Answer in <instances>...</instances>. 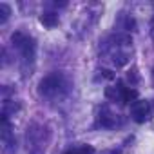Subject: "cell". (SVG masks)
Instances as JSON below:
<instances>
[{
    "mask_svg": "<svg viewBox=\"0 0 154 154\" xmlns=\"http://www.w3.org/2000/svg\"><path fill=\"white\" fill-rule=\"evenodd\" d=\"M132 118H134V122H138V123H143L145 120H147V112H149V103L147 102H138V103H134L132 105Z\"/></svg>",
    "mask_w": 154,
    "mask_h": 154,
    "instance_id": "cell-1",
    "label": "cell"
},
{
    "mask_svg": "<svg viewBox=\"0 0 154 154\" xmlns=\"http://www.w3.org/2000/svg\"><path fill=\"white\" fill-rule=\"evenodd\" d=\"M58 84H60L58 76H56V74H51V76H47V78H44V80L40 82V91L45 93V94H49V93H53V91L58 87Z\"/></svg>",
    "mask_w": 154,
    "mask_h": 154,
    "instance_id": "cell-2",
    "label": "cell"
},
{
    "mask_svg": "<svg viewBox=\"0 0 154 154\" xmlns=\"http://www.w3.org/2000/svg\"><path fill=\"white\" fill-rule=\"evenodd\" d=\"M40 24H44L45 27H54V26H58V17L53 13H45L40 17Z\"/></svg>",
    "mask_w": 154,
    "mask_h": 154,
    "instance_id": "cell-3",
    "label": "cell"
},
{
    "mask_svg": "<svg viewBox=\"0 0 154 154\" xmlns=\"http://www.w3.org/2000/svg\"><path fill=\"white\" fill-rule=\"evenodd\" d=\"M20 49H22L24 56L31 60V58H33V54H35V40H27V38H26V42L22 44V47H20Z\"/></svg>",
    "mask_w": 154,
    "mask_h": 154,
    "instance_id": "cell-4",
    "label": "cell"
},
{
    "mask_svg": "<svg viewBox=\"0 0 154 154\" xmlns=\"http://www.w3.org/2000/svg\"><path fill=\"white\" fill-rule=\"evenodd\" d=\"M122 94H123V103H131L134 98H138V91L134 89H123Z\"/></svg>",
    "mask_w": 154,
    "mask_h": 154,
    "instance_id": "cell-5",
    "label": "cell"
},
{
    "mask_svg": "<svg viewBox=\"0 0 154 154\" xmlns=\"http://www.w3.org/2000/svg\"><path fill=\"white\" fill-rule=\"evenodd\" d=\"M11 40H13L18 47H22V44L26 42V38H24V35H22V33H15V35L11 36Z\"/></svg>",
    "mask_w": 154,
    "mask_h": 154,
    "instance_id": "cell-6",
    "label": "cell"
},
{
    "mask_svg": "<svg viewBox=\"0 0 154 154\" xmlns=\"http://www.w3.org/2000/svg\"><path fill=\"white\" fill-rule=\"evenodd\" d=\"M0 11H2V22L9 17V13H11V9H9V6L8 4H0Z\"/></svg>",
    "mask_w": 154,
    "mask_h": 154,
    "instance_id": "cell-7",
    "label": "cell"
},
{
    "mask_svg": "<svg viewBox=\"0 0 154 154\" xmlns=\"http://www.w3.org/2000/svg\"><path fill=\"white\" fill-rule=\"evenodd\" d=\"M78 152H80V154H93V152H94V149H93L91 145H84V147H80V149H78Z\"/></svg>",
    "mask_w": 154,
    "mask_h": 154,
    "instance_id": "cell-8",
    "label": "cell"
},
{
    "mask_svg": "<svg viewBox=\"0 0 154 154\" xmlns=\"http://www.w3.org/2000/svg\"><path fill=\"white\" fill-rule=\"evenodd\" d=\"M105 96H107V98H116V91L111 89V87H107V89H105Z\"/></svg>",
    "mask_w": 154,
    "mask_h": 154,
    "instance_id": "cell-9",
    "label": "cell"
},
{
    "mask_svg": "<svg viewBox=\"0 0 154 154\" xmlns=\"http://www.w3.org/2000/svg\"><path fill=\"white\" fill-rule=\"evenodd\" d=\"M102 72H103V76H105L107 80H112V78H114V72H112V71H109V69H103Z\"/></svg>",
    "mask_w": 154,
    "mask_h": 154,
    "instance_id": "cell-10",
    "label": "cell"
},
{
    "mask_svg": "<svg viewBox=\"0 0 154 154\" xmlns=\"http://www.w3.org/2000/svg\"><path fill=\"white\" fill-rule=\"evenodd\" d=\"M127 78H129V80H131L132 84H136V82H138V76H136V71H132V72H129V74H127Z\"/></svg>",
    "mask_w": 154,
    "mask_h": 154,
    "instance_id": "cell-11",
    "label": "cell"
},
{
    "mask_svg": "<svg viewBox=\"0 0 154 154\" xmlns=\"http://www.w3.org/2000/svg\"><path fill=\"white\" fill-rule=\"evenodd\" d=\"M134 27H136V22H134L132 18H129V20H127V29H131V31H136Z\"/></svg>",
    "mask_w": 154,
    "mask_h": 154,
    "instance_id": "cell-12",
    "label": "cell"
},
{
    "mask_svg": "<svg viewBox=\"0 0 154 154\" xmlns=\"http://www.w3.org/2000/svg\"><path fill=\"white\" fill-rule=\"evenodd\" d=\"M120 60H114V63L116 65H123V63H127V56H118Z\"/></svg>",
    "mask_w": 154,
    "mask_h": 154,
    "instance_id": "cell-13",
    "label": "cell"
},
{
    "mask_svg": "<svg viewBox=\"0 0 154 154\" xmlns=\"http://www.w3.org/2000/svg\"><path fill=\"white\" fill-rule=\"evenodd\" d=\"M67 154H80V152H78V149H74V150H69Z\"/></svg>",
    "mask_w": 154,
    "mask_h": 154,
    "instance_id": "cell-14",
    "label": "cell"
},
{
    "mask_svg": "<svg viewBox=\"0 0 154 154\" xmlns=\"http://www.w3.org/2000/svg\"><path fill=\"white\" fill-rule=\"evenodd\" d=\"M152 36H154V29H152Z\"/></svg>",
    "mask_w": 154,
    "mask_h": 154,
    "instance_id": "cell-15",
    "label": "cell"
}]
</instances>
